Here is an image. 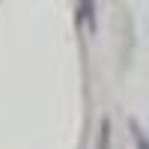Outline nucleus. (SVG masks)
I'll return each mask as SVG.
<instances>
[{
    "label": "nucleus",
    "instance_id": "f257e3e1",
    "mask_svg": "<svg viewBox=\"0 0 149 149\" xmlns=\"http://www.w3.org/2000/svg\"><path fill=\"white\" fill-rule=\"evenodd\" d=\"M95 149H110V119L104 116L102 125H98V140H95Z\"/></svg>",
    "mask_w": 149,
    "mask_h": 149
},
{
    "label": "nucleus",
    "instance_id": "f03ea898",
    "mask_svg": "<svg viewBox=\"0 0 149 149\" xmlns=\"http://www.w3.org/2000/svg\"><path fill=\"white\" fill-rule=\"evenodd\" d=\"M128 125H131V137H134V143H137V149H149V140H146V134H143V128L137 125V119H131Z\"/></svg>",
    "mask_w": 149,
    "mask_h": 149
}]
</instances>
